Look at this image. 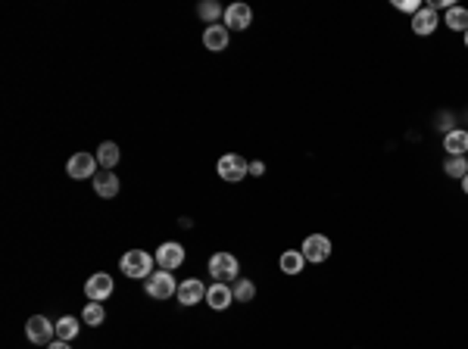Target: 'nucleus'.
Wrapping results in <instances>:
<instances>
[{
    "instance_id": "f257e3e1",
    "label": "nucleus",
    "mask_w": 468,
    "mask_h": 349,
    "mask_svg": "<svg viewBox=\"0 0 468 349\" xmlns=\"http://www.w3.org/2000/svg\"><path fill=\"white\" fill-rule=\"evenodd\" d=\"M153 256L150 253H144V250H128L125 256H122V274L125 278H144V274H153Z\"/></svg>"
},
{
    "instance_id": "f03ea898",
    "label": "nucleus",
    "mask_w": 468,
    "mask_h": 349,
    "mask_svg": "<svg viewBox=\"0 0 468 349\" xmlns=\"http://www.w3.org/2000/svg\"><path fill=\"white\" fill-rule=\"evenodd\" d=\"M215 172H219V178H225V181H244L250 174V163L244 156H237V153H225V156L215 163Z\"/></svg>"
},
{
    "instance_id": "7ed1b4c3",
    "label": "nucleus",
    "mask_w": 468,
    "mask_h": 349,
    "mask_svg": "<svg viewBox=\"0 0 468 349\" xmlns=\"http://www.w3.org/2000/svg\"><path fill=\"white\" fill-rule=\"evenodd\" d=\"M25 334H28L32 343L50 346V343H53V337H56V324L50 322V318H44V315H32L25 322Z\"/></svg>"
},
{
    "instance_id": "20e7f679",
    "label": "nucleus",
    "mask_w": 468,
    "mask_h": 349,
    "mask_svg": "<svg viewBox=\"0 0 468 349\" xmlns=\"http://www.w3.org/2000/svg\"><path fill=\"white\" fill-rule=\"evenodd\" d=\"M144 290H147V296H153V300H169V296L178 293V284L169 272H153L144 281Z\"/></svg>"
},
{
    "instance_id": "39448f33",
    "label": "nucleus",
    "mask_w": 468,
    "mask_h": 349,
    "mask_svg": "<svg viewBox=\"0 0 468 349\" xmlns=\"http://www.w3.org/2000/svg\"><path fill=\"white\" fill-rule=\"evenodd\" d=\"M300 253H303L306 262H315V265H319V262H325L331 256V240L325 234H309L303 240V246H300Z\"/></svg>"
},
{
    "instance_id": "423d86ee",
    "label": "nucleus",
    "mask_w": 468,
    "mask_h": 349,
    "mask_svg": "<svg viewBox=\"0 0 468 349\" xmlns=\"http://www.w3.org/2000/svg\"><path fill=\"white\" fill-rule=\"evenodd\" d=\"M97 159L91 156V153H75V156L66 163V174L75 181H84V178H94L97 174Z\"/></svg>"
},
{
    "instance_id": "0eeeda50",
    "label": "nucleus",
    "mask_w": 468,
    "mask_h": 349,
    "mask_svg": "<svg viewBox=\"0 0 468 349\" xmlns=\"http://www.w3.org/2000/svg\"><path fill=\"white\" fill-rule=\"evenodd\" d=\"M210 274L215 281H237V259L232 256V253H215V256L210 259Z\"/></svg>"
},
{
    "instance_id": "6e6552de",
    "label": "nucleus",
    "mask_w": 468,
    "mask_h": 349,
    "mask_svg": "<svg viewBox=\"0 0 468 349\" xmlns=\"http://www.w3.org/2000/svg\"><path fill=\"white\" fill-rule=\"evenodd\" d=\"M225 22L222 25L228 28V32H244V28H250V22H253V10H250L247 4H232L225 6Z\"/></svg>"
},
{
    "instance_id": "1a4fd4ad",
    "label": "nucleus",
    "mask_w": 468,
    "mask_h": 349,
    "mask_svg": "<svg viewBox=\"0 0 468 349\" xmlns=\"http://www.w3.org/2000/svg\"><path fill=\"white\" fill-rule=\"evenodd\" d=\"M156 262H160L163 272H172V268H178L184 262V246L175 243V240H169V243H163L160 250H156Z\"/></svg>"
},
{
    "instance_id": "9d476101",
    "label": "nucleus",
    "mask_w": 468,
    "mask_h": 349,
    "mask_svg": "<svg viewBox=\"0 0 468 349\" xmlns=\"http://www.w3.org/2000/svg\"><path fill=\"white\" fill-rule=\"evenodd\" d=\"M84 293H88V300L91 303H100V300H106V296L113 293V278L106 272H97V274H91L88 284H84Z\"/></svg>"
},
{
    "instance_id": "9b49d317",
    "label": "nucleus",
    "mask_w": 468,
    "mask_h": 349,
    "mask_svg": "<svg viewBox=\"0 0 468 349\" xmlns=\"http://www.w3.org/2000/svg\"><path fill=\"white\" fill-rule=\"evenodd\" d=\"M175 296H178V303H182V305H197L200 300H206V287L197 278H187V281L178 284Z\"/></svg>"
},
{
    "instance_id": "f8f14e48",
    "label": "nucleus",
    "mask_w": 468,
    "mask_h": 349,
    "mask_svg": "<svg viewBox=\"0 0 468 349\" xmlns=\"http://www.w3.org/2000/svg\"><path fill=\"white\" fill-rule=\"evenodd\" d=\"M94 193L103 196V200H113V196H119V174L113 172H97L94 174Z\"/></svg>"
},
{
    "instance_id": "ddd939ff",
    "label": "nucleus",
    "mask_w": 468,
    "mask_h": 349,
    "mask_svg": "<svg viewBox=\"0 0 468 349\" xmlns=\"http://www.w3.org/2000/svg\"><path fill=\"white\" fill-rule=\"evenodd\" d=\"M206 303L213 305L215 312H222V309H228V305L234 303V290L228 287V284H222V281H215L210 290H206Z\"/></svg>"
},
{
    "instance_id": "4468645a",
    "label": "nucleus",
    "mask_w": 468,
    "mask_h": 349,
    "mask_svg": "<svg viewBox=\"0 0 468 349\" xmlns=\"http://www.w3.org/2000/svg\"><path fill=\"white\" fill-rule=\"evenodd\" d=\"M441 25V19H437V10H431V6H422L419 13L412 16V32L415 34H434V28Z\"/></svg>"
},
{
    "instance_id": "2eb2a0df",
    "label": "nucleus",
    "mask_w": 468,
    "mask_h": 349,
    "mask_svg": "<svg viewBox=\"0 0 468 349\" xmlns=\"http://www.w3.org/2000/svg\"><path fill=\"white\" fill-rule=\"evenodd\" d=\"M443 150L450 153V156H465V153H468V131H462V128L446 131V137H443Z\"/></svg>"
},
{
    "instance_id": "dca6fc26",
    "label": "nucleus",
    "mask_w": 468,
    "mask_h": 349,
    "mask_svg": "<svg viewBox=\"0 0 468 349\" xmlns=\"http://www.w3.org/2000/svg\"><path fill=\"white\" fill-rule=\"evenodd\" d=\"M203 44H206V50H213V53H219V50H225L228 47V28L225 25H206V32H203Z\"/></svg>"
},
{
    "instance_id": "f3484780",
    "label": "nucleus",
    "mask_w": 468,
    "mask_h": 349,
    "mask_svg": "<svg viewBox=\"0 0 468 349\" xmlns=\"http://www.w3.org/2000/svg\"><path fill=\"white\" fill-rule=\"evenodd\" d=\"M119 159H122L119 144H113V141H103V144H100V150H97V163L103 165L106 172H113V165H119Z\"/></svg>"
},
{
    "instance_id": "a211bd4d",
    "label": "nucleus",
    "mask_w": 468,
    "mask_h": 349,
    "mask_svg": "<svg viewBox=\"0 0 468 349\" xmlns=\"http://www.w3.org/2000/svg\"><path fill=\"white\" fill-rule=\"evenodd\" d=\"M278 265H281V272H284V274H300V272H303V265H306V259H303V253H300V250H287V253H281Z\"/></svg>"
},
{
    "instance_id": "6ab92c4d",
    "label": "nucleus",
    "mask_w": 468,
    "mask_h": 349,
    "mask_svg": "<svg viewBox=\"0 0 468 349\" xmlns=\"http://www.w3.org/2000/svg\"><path fill=\"white\" fill-rule=\"evenodd\" d=\"M443 25H450L453 32H468V10L465 6H450L446 10V16H443Z\"/></svg>"
},
{
    "instance_id": "aec40b11",
    "label": "nucleus",
    "mask_w": 468,
    "mask_h": 349,
    "mask_svg": "<svg viewBox=\"0 0 468 349\" xmlns=\"http://www.w3.org/2000/svg\"><path fill=\"white\" fill-rule=\"evenodd\" d=\"M232 290H234V300H237V303H250V300L256 296V284L247 281V278H237Z\"/></svg>"
},
{
    "instance_id": "412c9836",
    "label": "nucleus",
    "mask_w": 468,
    "mask_h": 349,
    "mask_svg": "<svg viewBox=\"0 0 468 349\" xmlns=\"http://www.w3.org/2000/svg\"><path fill=\"white\" fill-rule=\"evenodd\" d=\"M443 172H446V174H453V178H459V181H462L465 174H468V159H465V156H450V159L443 163Z\"/></svg>"
},
{
    "instance_id": "4be33fe9",
    "label": "nucleus",
    "mask_w": 468,
    "mask_h": 349,
    "mask_svg": "<svg viewBox=\"0 0 468 349\" xmlns=\"http://www.w3.org/2000/svg\"><path fill=\"white\" fill-rule=\"evenodd\" d=\"M75 334H78V322L72 315H66V318H60V322H56V340H75Z\"/></svg>"
},
{
    "instance_id": "5701e85b",
    "label": "nucleus",
    "mask_w": 468,
    "mask_h": 349,
    "mask_svg": "<svg viewBox=\"0 0 468 349\" xmlns=\"http://www.w3.org/2000/svg\"><path fill=\"white\" fill-rule=\"evenodd\" d=\"M197 13H200V19L210 22V25H215V22H219V16H225V10H222L215 0H206V4H200Z\"/></svg>"
},
{
    "instance_id": "b1692460",
    "label": "nucleus",
    "mask_w": 468,
    "mask_h": 349,
    "mask_svg": "<svg viewBox=\"0 0 468 349\" xmlns=\"http://www.w3.org/2000/svg\"><path fill=\"white\" fill-rule=\"evenodd\" d=\"M82 318H84V324L97 327V324H103L106 312H103V305H100V303H88V305H84V312H82Z\"/></svg>"
},
{
    "instance_id": "393cba45",
    "label": "nucleus",
    "mask_w": 468,
    "mask_h": 349,
    "mask_svg": "<svg viewBox=\"0 0 468 349\" xmlns=\"http://www.w3.org/2000/svg\"><path fill=\"white\" fill-rule=\"evenodd\" d=\"M393 6H397V10H403V13H412V16L422 10L419 0H393Z\"/></svg>"
},
{
    "instance_id": "a878e982",
    "label": "nucleus",
    "mask_w": 468,
    "mask_h": 349,
    "mask_svg": "<svg viewBox=\"0 0 468 349\" xmlns=\"http://www.w3.org/2000/svg\"><path fill=\"white\" fill-rule=\"evenodd\" d=\"M263 172H265V163H250V174H253V178H259Z\"/></svg>"
},
{
    "instance_id": "bb28decb",
    "label": "nucleus",
    "mask_w": 468,
    "mask_h": 349,
    "mask_svg": "<svg viewBox=\"0 0 468 349\" xmlns=\"http://www.w3.org/2000/svg\"><path fill=\"white\" fill-rule=\"evenodd\" d=\"M47 349H69V343H66V340H53Z\"/></svg>"
},
{
    "instance_id": "cd10ccee",
    "label": "nucleus",
    "mask_w": 468,
    "mask_h": 349,
    "mask_svg": "<svg viewBox=\"0 0 468 349\" xmlns=\"http://www.w3.org/2000/svg\"><path fill=\"white\" fill-rule=\"evenodd\" d=\"M462 191L468 193V174H465V178H462Z\"/></svg>"
},
{
    "instance_id": "c85d7f7f",
    "label": "nucleus",
    "mask_w": 468,
    "mask_h": 349,
    "mask_svg": "<svg viewBox=\"0 0 468 349\" xmlns=\"http://www.w3.org/2000/svg\"><path fill=\"white\" fill-rule=\"evenodd\" d=\"M462 38H465V47H468V32H465V34H462Z\"/></svg>"
}]
</instances>
